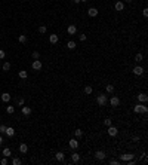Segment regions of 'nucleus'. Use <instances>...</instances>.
I'll list each match as a JSON object with an SVG mask.
<instances>
[{
	"instance_id": "obj_26",
	"label": "nucleus",
	"mask_w": 148,
	"mask_h": 165,
	"mask_svg": "<svg viewBox=\"0 0 148 165\" xmlns=\"http://www.w3.org/2000/svg\"><path fill=\"white\" fill-rule=\"evenodd\" d=\"M18 42H19V43H25V42H27V36H25V34L18 36Z\"/></svg>"
},
{
	"instance_id": "obj_22",
	"label": "nucleus",
	"mask_w": 148,
	"mask_h": 165,
	"mask_svg": "<svg viewBox=\"0 0 148 165\" xmlns=\"http://www.w3.org/2000/svg\"><path fill=\"white\" fill-rule=\"evenodd\" d=\"M92 91H93V88H92L90 85L84 86V94H86V95H90V94H92Z\"/></svg>"
},
{
	"instance_id": "obj_47",
	"label": "nucleus",
	"mask_w": 148,
	"mask_h": 165,
	"mask_svg": "<svg viewBox=\"0 0 148 165\" xmlns=\"http://www.w3.org/2000/svg\"><path fill=\"white\" fill-rule=\"evenodd\" d=\"M24 2H28V0H24Z\"/></svg>"
},
{
	"instance_id": "obj_46",
	"label": "nucleus",
	"mask_w": 148,
	"mask_h": 165,
	"mask_svg": "<svg viewBox=\"0 0 148 165\" xmlns=\"http://www.w3.org/2000/svg\"><path fill=\"white\" fill-rule=\"evenodd\" d=\"M80 2H82V3H86V2H88V0H80Z\"/></svg>"
},
{
	"instance_id": "obj_33",
	"label": "nucleus",
	"mask_w": 148,
	"mask_h": 165,
	"mask_svg": "<svg viewBox=\"0 0 148 165\" xmlns=\"http://www.w3.org/2000/svg\"><path fill=\"white\" fill-rule=\"evenodd\" d=\"M31 57H33L34 59H39V58H40V54H39L37 51H33V54H31Z\"/></svg>"
},
{
	"instance_id": "obj_18",
	"label": "nucleus",
	"mask_w": 148,
	"mask_h": 165,
	"mask_svg": "<svg viewBox=\"0 0 148 165\" xmlns=\"http://www.w3.org/2000/svg\"><path fill=\"white\" fill-rule=\"evenodd\" d=\"M58 40H59V37L56 36V34H50V36H49V42L52 43V45H55V43H58Z\"/></svg>"
},
{
	"instance_id": "obj_10",
	"label": "nucleus",
	"mask_w": 148,
	"mask_h": 165,
	"mask_svg": "<svg viewBox=\"0 0 148 165\" xmlns=\"http://www.w3.org/2000/svg\"><path fill=\"white\" fill-rule=\"evenodd\" d=\"M68 144H70V147H71V149H73V150H76V149H77V147H79V141H77V140H76V138H71V140H70V141H68Z\"/></svg>"
},
{
	"instance_id": "obj_38",
	"label": "nucleus",
	"mask_w": 148,
	"mask_h": 165,
	"mask_svg": "<svg viewBox=\"0 0 148 165\" xmlns=\"http://www.w3.org/2000/svg\"><path fill=\"white\" fill-rule=\"evenodd\" d=\"M5 57H6V54H5V51H3V49H0V59H3Z\"/></svg>"
},
{
	"instance_id": "obj_17",
	"label": "nucleus",
	"mask_w": 148,
	"mask_h": 165,
	"mask_svg": "<svg viewBox=\"0 0 148 165\" xmlns=\"http://www.w3.org/2000/svg\"><path fill=\"white\" fill-rule=\"evenodd\" d=\"M88 15H89V16H92V18H93V16H96V15H98V9H96V7H89Z\"/></svg>"
},
{
	"instance_id": "obj_8",
	"label": "nucleus",
	"mask_w": 148,
	"mask_h": 165,
	"mask_svg": "<svg viewBox=\"0 0 148 165\" xmlns=\"http://www.w3.org/2000/svg\"><path fill=\"white\" fill-rule=\"evenodd\" d=\"M67 31H68L70 36H74V34L77 33V27H76L74 24H70V25H68V28H67Z\"/></svg>"
},
{
	"instance_id": "obj_45",
	"label": "nucleus",
	"mask_w": 148,
	"mask_h": 165,
	"mask_svg": "<svg viewBox=\"0 0 148 165\" xmlns=\"http://www.w3.org/2000/svg\"><path fill=\"white\" fill-rule=\"evenodd\" d=\"M133 2V0H126V3H132Z\"/></svg>"
},
{
	"instance_id": "obj_21",
	"label": "nucleus",
	"mask_w": 148,
	"mask_h": 165,
	"mask_svg": "<svg viewBox=\"0 0 148 165\" xmlns=\"http://www.w3.org/2000/svg\"><path fill=\"white\" fill-rule=\"evenodd\" d=\"M3 156H5V158H11V156H12V152H11V149H3Z\"/></svg>"
},
{
	"instance_id": "obj_37",
	"label": "nucleus",
	"mask_w": 148,
	"mask_h": 165,
	"mask_svg": "<svg viewBox=\"0 0 148 165\" xmlns=\"http://www.w3.org/2000/svg\"><path fill=\"white\" fill-rule=\"evenodd\" d=\"M7 162H9V161H7V158H5V156H3V159L0 161V164H2V165H7Z\"/></svg>"
},
{
	"instance_id": "obj_30",
	"label": "nucleus",
	"mask_w": 148,
	"mask_h": 165,
	"mask_svg": "<svg viewBox=\"0 0 148 165\" xmlns=\"http://www.w3.org/2000/svg\"><path fill=\"white\" fill-rule=\"evenodd\" d=\"M74 135H76V138H80V137L83 135V131H82L80 128H79V129H76V131H74Z\"/></svg>"
},
{
	"instance_id": "obj_36",
	"label": "nucleus",
	"mask_w": 148,
	"mask_h": 165,
	"mask_svg": "<svg viewBox=\"0 0 148 165\" xmlns=\"http://www.w3.org/2000/svg\"><path fill=\"white\" fill-rule=\"evenodd\" d=\"M16 103H18V106H24V103H25V100L21 97V98H18V101H16Z\"/></svg>"
},
{
	"instance_id": "obj_1",
	"label": "nucleus",
	"mask_w": 148,
	"mask_h": 165,
	"mask_svg": "<svg viewBox=\"0 0 148 165\" xmlns=\"http://www.w3.org/2000/svg\"><path fill=\"white\" fill-rule=\"evenodd\" d=\"M96 103H98V106L104 107V106H105V104L108 103V100H107V95H104V94H99L98 97H96Z\"/></svg>"
},
{
	"instance_id": "obj_44",
	"label": "nucleus",
	"mask_w": 148,
	"mask_h": 165,
	"mask_svg": "<svg viewBox=\"0 0 148 165\" xmlns=\"http://www.w3.org/2000/svg\"><path fill=\"white\" fill-rule=\"evenodd\" d=\"M2 143H3V137H2V135H0V144H2Z\"/></svg>"
},
{
	"instance_id": "obj_12",
	"label": "nucleus",
	"mask_w": 148,
	"mask_h": 165,
	"mask_svg": "<svg viewBox=\"0 0 148 165\" xmlns=\"http://www.w3.org/2000/svg\"><path fill=\"white\" fill-rule=\"evenodd\" d=\"M5 134H6L7 137H13V135H15V129H13L12 126H6V131H5Z\"/></svg>"
},
{
	"instance_id": "obj_4",
	"label": "nucleus",
	"mask_w": 148,
	"mask_h": 165,
	"mask_svg": "<svg viewBox=\"0 0 148 165\" xmlns=\"http://www.w3.org/2000/svg\"><path fill=\"white\" fill-rule=\"evenodd\" d=\"M31 67H33V70H41V67H43V64H41V61L40 59H34L33 61V64H31Z\"/></svg>"
},
{
	"instance_id": "obj_32",
	"label": "nucleus",
	"mask_w": 148,
	"mask_h": 165,
	"mask_svg": "<svg viewBox=\"0 0 148 165\" xmlns=\"http://www.w3.org/2000/svg\"><path fill=\"white\" fill-rule=\"evenodd\" d=\"M47 31V27H46V25H40V27H39V33H46Z\"/></svg>"
},
{
	"instance_id": "obj_13",
	"label": "nucleus",
	"mask_w": 148,
	"mask_h": 165,
	"mask_svg": "<svg viewBox=\"0 0 148 165\" xmlns=\"http://www.w3.org/2000/svg\"><path fill=\"white\" fill-rule=\"evenodd\" d=\"M18 150H19V153H27L28 152V146L25 144V143H21L19 147H18Z\"/></svg>"
},
{
	"instance_id": "obj_40",
	"label": "nucleus",
	"mask_w": 148,
	"mask_h": 165,
	"mask_svg": "<svg viewBox=\"0 0 148 165\" xmlns=\"http://www.w3.org/2000/svg\"><path fill=\"white\" fill-rule=\"evenodd\" d=\"M110 164H111V165H118L120 162H118V161H116V159H111V161H110Z\"/></svg>"
},
{
	"instance_id": "obj_28",
	"label": "nucleus",
	"mask_w": 148,
	"mask_h": 165,
	"mask_svg": "<svg viewBox=\"0 0 148 165\" xmlns=\"http://www.w3.org/2000/svg\"><path fill=\"white\" fill-rule=\"evenodd\" d=\"M13 112H15V107H13V106H7V107H6V113H7V115H12Z\"/></svg>"
},
{
	"instance_id": "obj_19",
	"label": "nucleus",
	"mask_w": 148,
	"mask_h": 165,
	"mask_svg": "<svg viewBox=\"0 0 148 165\" xmlns=\"http://www.w3.org/2000/svg\"><path fill=\"white\" fill-rule=\"evenodd\" d=\"M21 112H22V115H25V116H30L33 110H31V107H22V109H21Z\"/></svg>"
},
{
	"instance_id": "obj_11",
	"label": "nucleus",
	"mask_w": 148,
	"mask_h": 165,
	"mask_svg": "<svg viewBox=\"0 0 148 165\" xmlns=\"http://www.w3.org/2000/svg\"><path fill=\"white\" fill-rule=\"evenodd\" d=\"M114 9L118 11V12H121V11L124 9V3H123V2H116V3H114Z\"/></svg>"
},
{
	"instance_id": "obj_43",
	"label": "nucleus",
	"mask_w": 148,
	"mask_h": 165,
	"mask_svg": "<svg viewBox=\"0 0 148 165\" xmlns=\"http://www.w3.org/2000/svg\"><path fill=\"white\" fill-rule=\"evenodd\" d=\"M73 3H80V0H71Z\"/></svg>"
},
{
	"instance_id": "obj_20",
	"label": "nucleus",
	"mask_w": 148,
	"mask_h": 165,
	"mask_svg": "<svg viewBox=\"0 0 148 165\" xmlns=\"http://www.w3.org/2000/svg\"><path fill=\"white\" fill-rule=\"evenodd\" d=\"M76 46H77V43H76L74 40H70V42L67 43V48H68L70 51H73V49H76Z\"/></svg>"
},
{
	"instance_id": "obj_31",
	"label": "nucleus",
	"mask_w": 148,
	"mask_h": 165,
	"mask_svg": "<svg viewBox=\"0 0 148 165\" xmlns=\"http://www.w3.org/2000/svg\"><path fill=\"white\" fill-rule=\"evenodd\" d=\"M2 68H3V72H7V70H11V63H5Z\"/></svg>"
},
{
	"instance_id": "obj_42",
	"label": "nucleus",
	"mask_w": 148,
	"mask_h": 165,
	"mask_svg": "<svg viewBox=\"0 0 148 165\" xmlns=\"http://www.w3.org/2000/svg\"><path fill=\"white\" fill-rule=\"evenodd\" d=\"M79 37H80V40H82V42H84V40H86V34H80Z\"/></svg>"
},
{
	"instance_id": "obj_2",
	"label": "nucleus",
	"mask_w": 148,
	"mask_h": 165,
	"mask_svg": "<svg viewBox=\"0 0 148 165\" xmlns=\"http://www.w3.org/2000/svg\"><path fill=\"white\" fill-rule=\"evenodd\" d=\"M110 104H111V107H118L120 106V98L116 97V95H112L110 98Z\"/></svg>"
},
{
	"instance_id": "obj_6",
	"label": "nucleus",
	"mask_w": 148,
	"mask_h": 165,
	"mask_svg": "<svg viewBox=\"0 0 148 165\" xmlns=\"http://www.w3.org/2000/svg\"><path fill=\"white\" fill-rule=\"evenodd\" d=\"M136 100H138L139 103H147V101H148V95L144 94V92H142V94H138V95H136Z\"/></svg>"
},
{
	"instance_id": "obj_5",
	"label": "nucleus",
	"mask_w": 148,
	"mask_h": 165,
	"mask_svg": "<svg viewBox=\"0 0 148 165\" xmlns=\"http://www.w3.org/2000/svg\"><path fill=\"white\" fill-rule=\"evenodd\" d=\"M105 152H104V150H96V152H95V158H96L98 161H104V159H105Z\"/></svg>"
},
{
	"instance_id": "obj_15",
	"label": "nucleus",
	"mask_w": 148,
	"mask_h": 165,
	"mask_svg": "<svg viewBox=\"0 0 148 165\" xmlns=\"http://www.w3.org/2000/svg\"><path fill=\"white\" fill-rule=\"evenodd\" d=\"M55 158H56V161H58V162H62V161L65 159V155H64V152H56Z\"/></svg>"
},
{
	"instance_id": "obj_27",
	"label": "nucleus",
	"mask_w": 148,
	"mask_h": 165,
	"mask_svg": "<svg viewBox=\"0 0 148 165\" xmlns=\"http://www.w3.org/2000/svg\"><path fill=\"white\" fill-rule=\"evenodd\" d=\"M142 59H144V55H142V54H136V55H135V61H136V63H141Z\"/></svg>"
},
{
	"instance_id": "obj_3",
	"label": "nucleus",
	"mask_w": 148,
	"mask_h": 165,
	"mask_svg": "<svg viewBox=\"0 0 148 165\" xmlns=\"http://www.w3.org/2000/svg\"><path fill=\"white\" fill-rule=\"evenodd\" d=\"M135 158V155L133 153H123V155H120V159L123 161V162H127L130 159H133Z\"/></svg>"
},
{
	"instance_id": "obj_9",
	"label": "nucleus",
	"mask_w": 148,
	"mask_h": 165,
	"mask_svg": "<svg viewBox=\"0 0 148 165\" xmlns=\"http://www.w3.org/2000/svg\"><path fill=\"white\" fill-rule=\"evenodd\" d=\"M132 72H133V74H136V76H141V74H144L145 70H144L141 66H136V67H133V70H132Z\"/></svg>"
},
{
	"instance_id": "obj_29",
	"label": "nucleus",
	"mask_w": 148,
	"mask_h": 165,
	"mask_svg": "<svg viewBox=\"0 0 148 165\" xmlns=\"http://www.w3.org/2000/svg\"><path fill=\"white\" fill-rule=\"evenodd\" d=\"M104 125H105V126H110V125H112V119H111V118L104 119Z\"/></svg>"
},
{
	"instance_id": "obj_25",
	"label": "nucleus",
	"mask_w": 148,
	"mask_h": 165,
	"mask_svg": "<svg viewBox=\"0 0 148 165\" xmlns=\"http://www.w3.org/2000/svg\"><path fill=\"white\" fill-rule=\"evenodd\" d=\"M141 106H142V103H138L136 106L133 107V112H135V113H141Z\"/></svg>"
},
{
	"instance_id": "obj_24",
	"label": "nucleus",
	"mask_w": 148,
	"mask_h": 165,
	"mask_svg": "<svg viewBox=\"0 0 148 165\" xmlns=\"http://www.w3.org/2000/svg\"><path fill=\"white\" fill-rule=\"evenodd\" d=\"M105 91H107L108 94H112V92H114V85H107V86H105Z\"/></svg>"
},
{
	"instance_id": "obj_23",
	"label": "nucleus",
	"mask_w": 148,
	"mask_h": 165,
	"mask_svg": "<svg viewBox=\"0 0 148 165\" xmlns=\"http://www.w3.org/2000/svg\"><path fill=\"white\" fill-rule=\"evenodd\" d=\"M18 76L21 77V79H27V77H28V73L25 72V70H21V72L18 73Z\"/></svg>"
},
{
	"instance_id": "obj_7",
	"label": "nucleus",
	"mask_w": 148,
	"mask_h": 165,
	"mask_svg": "<svg viewBox=\"0 0 148 165\" xmlns=\"http://www.w3.org/2000/svg\"><path fill=\"white\" fill-rule=\"evenodd\" d=\"M117 134H118V129H117L116 126L110 125V126H108V135H111V137H116Z\"/></svg>"
},
{
	"instance_id": "obj_34",
	"label": "nucleus",
	"mask_w": 148,
	"mask_h": 165,
	"mask_svg": "<svg viewBox=\"0 0 148 165\" xmlns=\"http://www.w3.org/2000/svg\"><path fill=\"white\" fill-rule=\"evenodd\" d=\"M141 113H148V107L145 106L144 103H142V106H141Z\"/></svg>"
},
{
	"instance_id": "obj_14",
	"label": "nucleus",
	"mask_w": 148,
	"mask_h": 165,
	"mask_svg": "<svg viewBox=\"0 0 148 165\" xmlns=\"http://www.w3.org/2000/svg\"><path fill=\"white\" fill-rule=\"evenodd\" d=\"M71 161H73L74 164H77V162H80V155L77 153V152H73V153H71Z\"/></svg>"
},
{
	"instance_id": "obj_16",
	"label": "nucleus",
	"mask_w": 148,
	"mask_h": 165,
	"mask_svg": "<svg viewBox=\"0 0 148 165\" xmlns=\"http://www.w3.org/2000/svg\"><path fill=\"white\" fill-rule=\"evenodd\" d=\"M11 98H12V97H11V94H9V92H3V94H2V101L9 103V101H11Z\"/></svg>"
},
{
	"instance_id": "obj_39",
	"label": "nucleus",
	"mask_w": 148,
	"mask_h": 165,
	"mask_svg": "<svg viewBox=\"0 0 148 165\" xmlns=\"http://www.w3.org/2000/svg\"><path fill=\"white\" fill-rule=\"evenodd\" d=\"M5 131H6V125H0V132L5 134Z\"/></svg>"
},
{
	"instance_id": "obj_35",
	"label": "nucleus",
	"mask_w": 148,
	"mask_h": 165,
	"mask_svg": "<svg viewBox=\"0 0 148 165\" xmlns=\"http://www.w3.org/2000/svg\"><path fill=\"white\" fill-rule=\"evenodd\" d=\"M12 164H13V165H21V159H19V158H13V159H12Z\"/></svg>"
},
{
	"instance_id": "obj_41",
	"label": "nucleus",
	"mask_w": 148,
	"mask_h": 165,
	"mask_svg": "<svg viewBox=\"0 0 148 165\" xmlns=\"http://www.w3.org/2000/svg\"><path fill=\"white\" fill-rule=\"evenodd\" d=\"M142 15L145 16V18L148 16V9H147V7H144V11H142Z\"/></svg>"
}]
</instances>
